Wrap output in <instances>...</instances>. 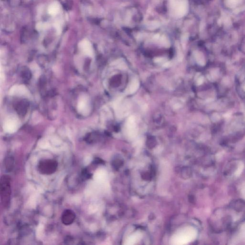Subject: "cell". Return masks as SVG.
Segmentation results:
<instances>
[{"mask_svg":"<svg viewBox=\"0 0 245 245\" xmlns=\"http://www.w3.org/2000/svg\"><path fill=\"white\" fill-rule=\"evenodd\" d=\"M196 231L191 226H187L178 231L170 239V244L183 245L193 241L196 237Z\"/></svg>","mask_w":245,"mask_h":245,"instance_id":"6da1fadb","label":"cell"},{"mask_svg":"<svg viewBox=\"0 0 245 245\" xmlns=\"http://www.w3.org/2000/svg\"><path fill=\"white\" fill-rule=\"evenodd\" d=\"M0 194L1 203L4 207L10 205L11 197V179L9 176L4 175L0 180Z\"/></svg>","mask_w":245,"mask_h":245,"instance_id":"7a4b0ae2","label":"cell"},{"mask_svg":"<svg viewBox=\"0 0 245 245\" xmlns=\"http://www.w3.org/2000/svg\"><path fill=\"white\" fill-rule=\"evenodd\" d=\"M58 166V162L54 159H43L39 162L38 170L41 174L51 175L56 172Z\"/></svg>","mask_w":245,"mask_h":245,"instance_id":"3957f363","label":"cell"},{"mask_svg":"<svg viewBox=\"0 0 245 245\" xmlns=\"http://www.w3.org/2000/svg\"><path fill=\"white\" fill-rule=\"evenodd\" d=\"M170 7L178 16L185 15L188 10V3L186 0H170Z\"/></svg>","mask_w":245,"mask_h":245,"instance_id":"277c9868","label":"cell"},{"mask_svg":"<svg viewBox=\"0 0 245 245\" xmlns=\"http://www.w3.org/2000/svg\"><path fill=\"white\" fill-rule=\"evenodd\" d=\"M77 109L79 113L83 115H86L90 111V104L89 99L85 95L81 96L78 103Z\"/></svg>","mask_w":245,"mask_h":245,"instance_id":"5b68a950","label":"cell"},{"mask_svg":"<svg viewBox=\"0 0 245 245\" xmlns=\"http://www.w3.org/2000/svg\"><path fill=\"white\" fill-rule=\"evenodd\" d=\"M19 126V123L15 118H8L4 122V129L9 133L15 131Z\"/></svg>","mask_w":245,"mask_h":245,"instance_id":"8992f818","label":"cell"},{"mask_svg":"<svg viewBox=\"0 0 245 245\" xmlns=\"http://www.w3.org/2000/svg\"><path fill=\"white\" fill-rule=\"evenodd\" d=\"M76 218L75 213L72 210L67 209L64 211L61 216V221L65 225H69L74 222Z\"/></svg>","mask_w":245,"mask_h":245,"instance_id":"52a82bcc","label":"cell"},{"mask_svg":"<svg viewBox=\"0 0 245 245\" xmlns=\"http://www.w3.org/2000/svg\"><path fill=\"white\" fill-rule=\"evenodd\" d=\"M79 48L82 52L88 56L92 57L94 54L93 46L91 43L87 40L81 41L79 44Z\"/></svg>","mask_w":245,"mask_h":245,"instance_id":"ba28073f","label":"cell"},{"mask_svg":"<svg viewBox=\"0 0 245 245\" xmlns=\"http://www.w3.org/2000/svg\"><path fill=\"white\" fill-rule=\"evenodd\" d=\"M27 93V89L24 85H14L10 89L9 94L11 95L21 96Z\"/></svg>","mask_w":245,"mask_h":245,"instance_id":"9c48e42d","label":"cell"},{"mask_svg":"<svg viewBox=\"0 0 245 245\" xmlns=\"http://www.w3.org/2000/svg\"><path fill=\"white\" fill-rule=\"evenodd\" d=\"M126 127L128 128V134L131 137H134L136 135V126L135 119L134 116H131L128 119Z\"/></svg>","mask_w":245,"mask_h":245,"instance_id":"30bf717a","label":"cell"},{"mask_svg":"<svg viewBox=\"0 0 245 245\" xmlns=\"http://www.w3.org/2000/svg\"><path fill=\"white\" fill-rule=\"evenodd\" d=\"M142 236V234L140 231L136 232L127 238L125 244L127 245H134L141 239Z\"/></svg>","mask_w":245,"mask_h":245,"instance_id":"8fae6325","label":"cell"},{"mask_svg":"<svg viewBox=\"0 0 245 245\" xmlns=\"http://www.w3.org/2000/svg\"><path fill=\"white\" fill-rule=\"evenodd\" d=\"M139 86V83L137 79H134L132 80L128 89L126 90V93L128 94H132L135 93L138 90Z\"/></svg>","mask_w":245,"mask_h":245,"instance_id":"7c38bea8","label":"cell"},{"mask_svg":"<svg viewBox=\"0 0 245 245\" xmlns=\"http://www.w3.org/2000/svg\"><path fill=\"white\" fill-rule=\"evenodd\" d=\"M60 10V5L58 2H54L49 7L48 11L50 15H55L59 13Z\"/></svg>","mask_w":245,"mask_h":245,"instance_id":"4fadbf2b","label":"cell"},{"mask_svg":"<svg viewBox=\"0 0 245 245\" xmlns=\"http://www.w3.org/2000/svg\"><path fill=\"white\" fill-rule=\"evenodd\" d=\"M14 165V160L13 159L11 158H8L7 160V163H6V167H7V169L8 170H11L13 169V166Z\"/></svg>","mask_w":245,"mask_h":245,"instance_id":"5bb4252c","label":"cell"},{"mask_svg":"<svg viewBox=\"0 0 245 245\" xmlns=\"http://www.w3.org/2000/svg\"><path fill=\"white\" fill-rule=\"evenodd\" d=\"M164 59L163 58H157V59H155V62H156L157 63H160L161 62H162V61H164Z\"/></svg>","mask_w":245,"mask_h":245,"instance_id":"9a60e30c","label":"cell"}]
</instances>
